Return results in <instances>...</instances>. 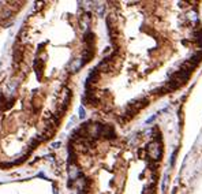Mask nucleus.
Segmentation results:
<instances>
[{
    "instance_id": "1",
    "label": "nucleus",
    "mask_w": 202,
    "mask_h": 194,
    "mask_svg": "<svg viewBox=\"0 0 202 194\" xmlns=\"http://www.w3.org/2000/svg\"><path fill=\"white\" fill-rule=\"evenodd\" d=\"M14 101V99H6L4 96H0V110L3 111V110H7V108H10L12 104L11 102Z\"/></svg>"
},
{
    "instance_id": "2",
    "label": "nucleus",
    "mask_w": 202,
    "mask_h": 194,
    "mask_svg": "<svg viewBox=\"0 0 202 194\" xmlns=\"http://www.w3.org/2000/svg\"><path fill=\"white\" fill-rule=\"evenodd\" d=\"M176 153H177V149H175L174 152H172V155H171V167L175 166V157H176Z\"/></svg>"
},
{
    "instance_id": "3",
    "label": "nucleus",
    "mask_w": 202,
    "mask_h": 194,
    "mask_svg": "<svg viewBox=\"0 0 202 194\" xmlns=\"http://www.w3.org/2000/svg\"><path fill=\"white\" fill-rule=\"evenodd\" d=\"M167 180H168V174H165L164 175V180H163V193H165V189H167Z\"/></svg>"
},
{
    "instance_id": "4",
    "label": "nucleus",
    "mask_w": 202,
    "mask_h": 194,
    "mask_svg": "<svg viewBox=\"0 0 202 194\" xmlns=\"http://www.w3.org/2000/svg\"><path fill=\"white\" fill-rule=\"evenodd\" d=\"M85 116H86L85 108H83V107H81V108H79V118H81V119H83Z\"/></svg>"
},
{
    "instance_id": "5",
    "label": "nucleus",
    "mask_w": 202,
    "mask_h": 194,
    "mask_svg": "<svg viewBox=\"0 0 202 194\" xmlns=\"http://www.w3.org/2000/svg\"><path fill=\"white\" fill-rule=\"evenodd\" d=\"M156 118H157V115H153V116H150L149 119L146 120V123H152V122H153V120H154V119H156Z\"/></svg>"
},
{
    "instance_id": "6",
    "label": "nucleus",
    "mask_w": 202,
    "mask_h": 194,
    "mask_svg": "<svg viewBox=\"0 0 202 194\" xmlns=\"http://www.w3.org/2000/svg\"><path fill=\"white\" fill-rule=\"evenodd\" d=\"M59 146H60V142H55V144H52V148H59Z\"/></svg>"
}]
</instances>
